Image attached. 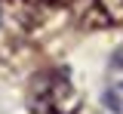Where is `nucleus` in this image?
<instances>
[{
	"label": "nucleus",
	"instance_id": "f257e3e1",
	"mask_svg": "<svg viewBox=\"0 0 123 114\" xmlns=\"http://www.w3.org/2000/svg\"><path fill=\"white\" fill-rule=\"evenodd\" d=\"M83 105L80 89L74 86L71 74L65 68L43 71L40 77H34L28 89V111L31 114H77Z\"/></svg>",
	"mask_w": 123,
	"mask_h": 114
},
{
	"label": "nucleus",
	"instance_id": "f03ea898",
	"mask_svg": "<svg viewBox=\"0 0 123 114\" xmlns=\"http://www.w3.org/2000/svg\"><path fill=\"white\" fill-rule=\"evenodd\" d=\"M92 19H98V25H123V0H95Z\"/></svg>",
	"mask_w": 123,
	"mask_h": 114
},
{
	"label": "nucleus",
	"instance_id": "7ed1b4c3",
	"mask_svg": "<svg viewBox=\"0 0 123 114\" xmlns=\"http://www.w3.org/2000/svg\"><path fill=\"white\" fill-rule=\"evenodd\" d=\"M43 3H52V6H59V3H68V0H43Z\"/></svg>",
	"mask_w": 123,
	"mask_h": 114
}]
</instances>
